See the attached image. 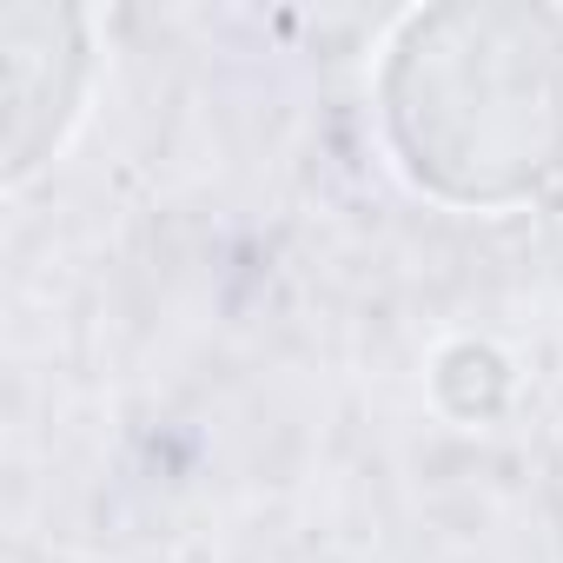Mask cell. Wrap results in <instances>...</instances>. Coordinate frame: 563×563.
Segmentation results:
<instances>
[{
    "instance_id": "1",
    "label": "cell",
    "mask_w": 563,
    "mask_h": 563,
    "mask_svg": "<svg viewBox=\"0 0 563 563\" xmlns=\"http://www.w3.org/2000/svg\"><path fill=\"white\" fill-rule=\"evenodd\" d=\"M391 166L438 206L510 212L563 179V8H411L378 60Z\"/></svg>"
},
{
    "instance_id": "2",
    "label": "cell",
    "mask_w": 563,
    "mask_h": 563,
    "mask_svg": "<svg viewBox=\"0 0 563 563\" xmlns=\"http://www.w3.org/2000/svg\"><path fill=\"white\" fill-rule=\"evenodd\" d=\"M100 80L93 54V14L87 8H47V0H14L0 8V179L27 186L41 166L67 153V140L87 120Z\"/></svg>"
},
{
    "instance_id": "3",
    "label": "cell",
    "mask_w": 563,
    "mask_h": 563,
    "mask_svg": "<svg viewBox=\"0 0 563 563\" xmlns=\"http://www.w3.org/2000/svg\"><path fill=\"white\" fill-rule=\"evenodd\" d=\"M424 391L451 424H497L517 398V365L490 339H444L424 365Z\"/></svg>"
}]
</instances>
